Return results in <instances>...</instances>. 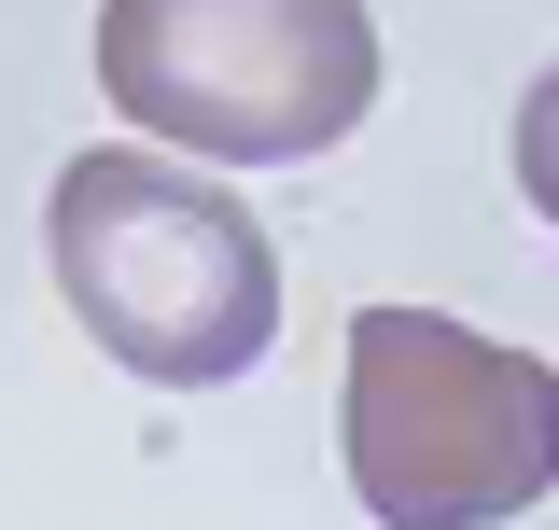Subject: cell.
Returning <instances> with one entry per match:
<instances>
[{
	"instance_id": "1",
	"label": "cell",
	"mask_w": 559,
	"mask_h": 530,
	"mask_svg": "<svg viewBox=\"0 0 559 530\" xmlns=\"http://www.w3.org/2000/svg\"><path fill=\"white\" fill-rule=\"evenodd\" d=\"M43 265H57V308L154 392H224L280 349L266 224L168 154H127V140L70 154L43 196Z\"/></svg>"
},
{
	"instance_id": "4",
	"label": "cell",
	"mask_w": 559,
	"mask_h": 530,
	"mask_svg": "<svg viewBox=\"0 0 559 530\" xmlns=\"http://www.w3.org/2000/svg\"><path fill=\"white\" fill-rule=\"evenodd\" d=\"M518 196L559 224V57H546V84L518 98Z\"/></svg>"
},
{
	"instance_id": "2",
	"label": "cell",
	"mask_w": 559,
	"mask_h": 530,
	"mask_svg": "<svg viewBox=\"0 0 559 530\" xmlns=\"http://www.w3.org/2000/svg\"><path fill=\"white\" fill-rule=\"evenodd\" d=\"M336 461L378 530H503L559 489V363L448 308H349Z\"/></svg>"
},
{
	"instance_id": "3",
	"label": "cell",
	"mask_w": 559,
	"mask_h": 530,
	"mask_svg": "<svg viewBox=\"0 0 559 530\" xmlns=\"http://www.w3.org/2000/svg\"><path fill=\"white\" fill-rule=\"evenodd\" d=\"M112 112L210 168H308L378 112L364 0H98Z\"/></svg>"
}]
</instances>
